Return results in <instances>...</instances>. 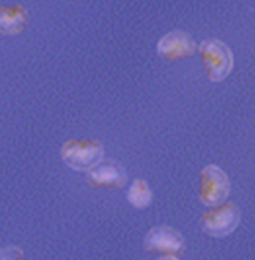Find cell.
Returning a JSON list of instances; mask_svg holds the SVG:
<instances>
[{
	"instance_id": "6da1fadb",
	"label": "cell",
	"mask_w": 255,
	"mask_h": 260,
	"mask_svg": "<svg viewBox=\"0 0 255 260\" xmlns=\"http://www.w3.org/2000/svg\"><path fill=\"white\" fill-rule=\"evenodd\" d=\"M198 48L199 56L211 82H221L231 73L234 56L230 47L216 38L203 40Z\"/></svg>"
},
{
	"instance_id": "7a4b0ae2",
	"label": "cell",
	"mask_w": 255,
	"mask_h": 260,
	"mask_svg": "<svg viewBox=\"0 0 255 260\" xmlns=\"http://www.w3.org/2000/svg\"><path fill=\"white\" fill-rule=\"evenodd\" d=\"M104 149L94 139H70L64 143L61 155L64 162L77 171H89L102 161Z\"/></svg>"
},
{
	"instance_id": "3957f363",
	"label": "cell",
	"mask_w": 255,
	"mask_h": 260,
	"mask_svg": "<svg viewBox=\"0 0 255 260\" xmlns=\"http://www.w3.org/2000/svg\"><path fill=\"white\" fill-rule=\"evenodd\" d=\"M230 191V182L224 170L210 164L205 166L200 174L199 199L205 205L214 207L226 201Z\"/></svg>"
},
{
	"instance_id": "277c9868",
	"label": "cell",
	"mask_w": 255,
	"mask_h": 260,
	"mask_svg": "<svg viewBox=\"0 0 255 260\" xmlns=\"http://www.w3.org/2000/svg\"><path fill=\"white\" fill-rule=\"evenodd\" d=\"M240 212L232 201H225L206 211L200 220L202 230L212 237H225L232 233L239 223Z\"/></svg>"
},
{
	"instance_id": "5b68a950",
	"label": "cell",
	"mask_w": 255,
	"mask_h": 260,
	"mask_svg": "<svg viewBox=\"0 0 255 260\" xmlns=\"http://www.w3.org/2000/svg\"><path fill=\"white\" fill-rule=\"evenodd\" d=\"M156 50L160 57L164 60H181L194 54L196 43L188 33L172 30L160 38Z\"/></svg>"
},
{
	"instance_id": "8992f818",
	"label": "cell",
	"mask_w": 255,
	"mask_h": 260,
	"mask_svg": "<svg viewBox=\"0 0 255 260\" xmlns=\"http://www.w3.org/2000/svg\"><path fill=\"white\" fill-rule=\"evenodd\" d=\"M184 240L179 231L170 226L152 228L145 237L144 246L148 251L174 256L183 248Z\"/></svg>"
},
{
	"instance_id": "52a82bcc",
	"label": "cell",
	"mask_w": 255,
	"mask_h": 260,
	"mask_svg": "<svg viewBox=\"0 0 255 260\" xmlns=\"http://www.w3.org/2000/svg\"><path fill=\"white\" fill-rule=\"evenodd\" d=\"M88 172L89 183L98 188H119L128 179L124 167L113 160H102Z\"/></svg>"
},
{
	"instance_id": "ba28073f",
	"label": "cell",
	"mask_w": 255,
	"mask_h": 260,
	"mask_svg": "<svg viewBox=\"0 0 255 260\" xmlns=\"http://www.w3.org/2000/svg\"><path fill=\"white\" fill-rule=\"evenodd\" d=\"M28 18V10L22 5H0V33L17 35L22 32Z\"/></svg>"
},
{
	"instance_id": "9c48e42d",
	"label": "cell",
	"mask_w": 255,
	"mask_h": 260,
	"mask_svg": "<svg viewBox=\"0 0 255 260\" xmlns=\"http://www.w3.org/2000/svg\"><path fill=\"white\" fill-rule=\"evenodd\" d=\"M128 201L136 208L147 207L152 199V193L148 183L144 179H135L129 187Z\"/></svg>"
},
{
	"instance_id": "30bf717a",
	"label": "cell",
	"mask_w": 255,
	"mask_h": 260,
	"mask_svg": "<svg viewBox=\"0 0 255 260\" xmlns=\"http://www.w3.org/2000/svg\"><path fill=\"white\" fill-rule=\"evenodd\" d=\"M23 251L13 245L0 248V260H22Z\"/></svg>"
},
{
	"instance_id": "8fae6325",
	"label": "cell",
	"mask_w": 255,
	"mask_h": 260,
	"mask_svg": "<svg viewBox=\"0 0 255 260\" xmlns=\"http://www.w3.org/2000/svg\"><path fill=\"white\" fill-rule=\"evenodd\" d=\"M158 260H179L178 258H176L175 256H171V255H164L162 257H160Z\"/></svg>"
}]
</instances>
